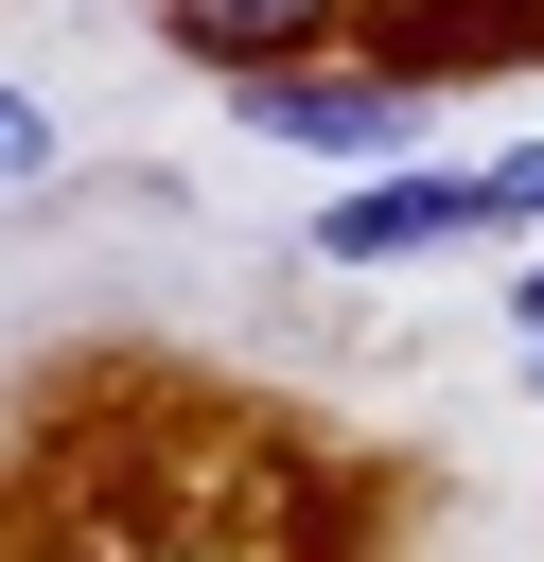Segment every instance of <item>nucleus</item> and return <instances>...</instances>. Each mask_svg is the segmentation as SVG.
Here are the masks:
<instances>
[{
  "instance_id": "nucleus-1",
  "label": "nucleus",
  "mask_w": 544,
  "mask_h": 562,
  "mask_svg": "<svg viewBox=\"0 0 544 562\" xmlns=\"http://www.w3.org/2000/svg\"><path fill=\"white\" fill-rule=\"evenodd\" d=\"M246 140H281V158H333V176H386L404 140H421V88L404 70H281V88H246Z\"/></svg>"
},
{
  "instance_id": "nucleus-2",
  "label": "nucleus",
  "mask_w": 544,
  "mask_h": 562,
  "mask_svg": "<svg viewBox=\"0 0 544 562\" xmlns=\"http://www.w3.org/2000/svg\"><path fill=\"white\" fill-rule=\"evenodd\" d=\"M456 228H491V176H369L351 211H316V263H421V246H456Z\"/></svg>"
},
{
  "instance_id": "nucleus-3",
  "label": "nucleus",
  "mask_w": 544,
  "mask_h": 562,
  "mask_svg": "<svg viewBox=\"0 0 544 562\" xmlns=\"http://www.w3.org/2000/svg\"><path fill=\"white\" fill-rule=\"evenodd\" d=\"M333 18H351V0H158V35H175V53H211L228 88L316 70V53H333Z\"/></svg>"
},
{
  "instance_id": "nucleus-4",
  "label": "nucleus",
  "mask_w": 544,
  "mask_h": 562,
  "mask_svg": "<svg viewBox=\"0 0 544 562\" xmlns=\"http://www.w3.org/2000/svg\"><path fill=\"white\" fill-rule=\"evenodd\" d=\"M70 158V123H53V88H0V193H35Z\"/></svg>"
},
{
  "instance_id": "nucleus-5",
  "label": "nucleus",
  "mask_w": 544,
  "mask_h": 562,
  "mask_svg": "<svg viewBox=\"0 0 544 562\" xmlns=\"http://www.w3.org/2000/svg\"><path fill=\"white\" fill-rule=\"evenodd\" d=\"M491 228H544V140H526V158H491Z\"/></svg>"
},
{
  "instance_id": "nucleus-6",
  "label": "nucleus",
  "mask_w": 544,
  "mask_h": 562,
  "mask_svg": "<svg viewBox=\"0 0 544 562\" xmlns=\"http://www.w3.org/2000/svg\"><path fill=\"white\" fill-rule=\"evenodd\" d=\"M509 334H526V386H544V263H526V299H509Z\"/></svg>"
},
{
  "instance_id": "nucleus-7",
  "label": "nucleus",
  "mask_w": 544,
  "mask_h": 562,
  "mask_svg": "<svg viewBox=\"0 0 544 562\" xmlns=\"http://www.w3.org/2000/svg\"><path fill=\"white\" fill-rule=\"evenodd\" d=\"M526 18H544V0H526Z\"/></svg>"
}]
</instances>
